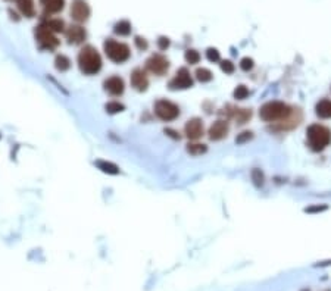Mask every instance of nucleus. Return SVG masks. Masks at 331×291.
<instances>
[{"mask_svg":"<svg viewBox=\"0 0 331 291\" xmlns=\"http://www.w3.org/2000/svg\"><path fill=\"white\" fill-rule=\"evenodd\" d=\"M78 67L85 75H94L102 70V58L93 46H84L78 53Z\"/></svg>","mask_w":331,"mask_h":291,"instance_id":"obj_1","label":"nucleus"},{"mask_svg":"<svg viewBox=\"0 0 331 291\" xmlns=\"http://www.w3.org/2000/svg\"><path fill=\"white\" fill-rule=\"evenodd\" d=\"M193 87V78L188 73L187 68H180L174 78L169 81V88L171 90H185V88H190Z\"/></svg>","mask_w":331,"mask_h":291,"instance_id":"obj_8","label":"nucleus"},{"mask_svg":"<svg viewBox=\"0 0 331 291\" xmlns=\"http://www.w3.org/2000/svg\"><path fill=\"white\" fill-rule=\"evenodd\" d=\"M6 1H12V0H6Z\"/></svg>","mask_w":331,"mask_h":291,"instance_id":"obj_38","label":"nucleus"},{"mask_svg":"<svg viewBox=\"0 0 331 291\" xmlns=\"http://www.w3.org/2000/svg\"><path fill=\"white\" fill-rule=\"evenodd\" d=\"M103 87H105V91L109 93L110 96H121L125 90L124 79L118 75H112L109 78H106L103 81Z\"/></svg>","mask_w":331,"mask_h":291,"instance_id":"obj_10","label":"nucleus"},{"mask_svg":"<svg viewBox=\"0 0 331 291\" xmlns=\"http://www.w3.org/2000/svg\"><path fill=\"white\" fill-rule=\"evenodd\" d=\"M105 109H106V112L110 113V115H115V113L122 112V110L125 109V106H124L122 103H119V102H109V103L105 105Z\"/></svg>","mask_w":331,"mask_h":291,"instance_id":"obj_27","label":"nucleus"},{"mask_svg":"<svg viewBox=\"0 0 331 291\" xmlns=\"http://www.w3.org/2000/svg\"><path fill=\"white\" fill-rule=\"evenodd\" d=\"M194 75H196L197 81H200V82H209V81H212V78H214L212 73H211L209 70H206V68H197Z\"/></svg>","mask_w":331,"mask_h":291,"instance_id":"obj_26","label":"nucleus"},{"mask_svg":"<svg viewBox=\"0 0 331 291\" xmlns=\"http://www.w3.org/2000/svg\"><path fill=\"white\" fill-rule=\"evenodd\" d=\"M41 7L47 13H58L64 9L65 0H40Z\"/></svg>","mask_w":331,"mask_h":291,"instance_id":"obj_16","label":"nucleus"},{"mask_svg":"<svg viewBox=\"0 0 331 291\" xmlns=\"http://www.w3.org/2000/svg\"><path fill=\"white\" fill-rule=\"evenodd\" d=\"M71 16L75 22H85L90 16V6L85 0H73Z\"/></svg>","mask_w":331,"mask_h":291,"instance_id":"obj_9","label":"nucleus"},{"mask_svg":"<svg viewBox=\"0 0 331 291\" xmlns=\"http://www.w3.org/2000/svg\"><path fill=\"white\" fill-rule=\"evenodd\" d=\"M103 49H105V53L106 56L109 58L112 62L115 64H124L130 59L131 56V52H130V47L125 44V43H121V41H116L113 38H108L103 44Z\"/></svg>","mask_w":331,"mask_h":291,"instance_id":"obj_4","label":"nucleus"},{"mask_svg":"<svg viewBox=\"0 0 331 291\" xmlns=\"http://www.w3.org/2000/svg\"><path fill=\"white\" fill-rule=\"evenodd\" d=\"M184 133H185L187 139L199 140L203 136V122H202V119L193 118V119L187 121V124L184 127Z\"/></svg>","mask_w":331,"mask_h":291,"instance_id":"obj_11","label":"nucleus"},{"mask_svg":"<svg viewBox=\"0 0 331 291\" xmlns=\"http://www.w3.org/2000/svg\"><path fill=\"white\" fill-rule=\"evenodd\" d=\"M306 139H308V146L314 151H323L330 146L331 131L321 124H312L306 130Z\"/></svg>","mask_w":331,"mask_h":291,"instance_id":"obj_2","label":"nucleus"},{"mask_svg":"<svg viewBox=\"0 0 331 291\" xmlns=\"http://www.w3.org/2000/svg\"><path fill=\"white\" fill-rule=\"evenodd\" d=\"M131 85L137 91H146L149 87V79H147L146 73L142 68H136L131 73Z\"/></svg>","mask_w":331,"mask_h":291,"instance_id":"obj_13","label":"nucleus"},{"mask_svg":"<svg viewBox=\"0 0 331 291\" xmlns=\"http://www.w3.org/2000/svg\"><path fill=\"white\" fill-rule=\"evenodd\" d=\"M206 58L209 62H218L220 61V52L218 49H214V47H209L206 50Z\"/></svg>","mask_w":331,"mask_h":291,"instance_id":"obj_29","label":"nucleus"},{"mask_svg":"<svg viewBox=\"0 0 331 291\" xmlns=\"http://www.w3.org/2000/svg\"><path fill=\"white\" fill-rule=\"evenodd\" d=\"M255 67V62H253V59L252 58H243L242 61H240V68L243 70V71H250L252 68Z\"/></svg>","mask_w":331,"mask_h":291,"instance_id":"obj_30","label":"nucleus"},{"mask_svg":"<svg viewBox=\"0 0 331 291\" xmlns=\"http://www.w3.org/2000/svg\"><path fill=\"white\" fill-rule=\"evenodd\" d=\"M234 99H237V100H243V99H246L248 96H249V90H248V87L246 85H239L236 90H234Z\"/></svg>","mask_w":331,"mask_h":291,"instance_id":"obj_28","label":"nucleus"},{"mask_svg":"<svg viewBox=\"0 0 331 291\" xmlns=\"http://www.w3.org/2000/svg\"><path fill=\"white\" fill-rule=\"evenodd\" d=\"M252 181L255 182V185H257V187L263 185V174H262L260 169H253L252 171Z\"/></svg>","mask_w":331,"mask_h":291,"instance_id":"obj_31","label":"nucleus"},{"mask_svg":"<svg viewBox=\"0 0 331 291\" xmlns=\"http://www.w3.org/2000/svg\"><path fill=\"white\" fill-rule=\"evenodd\" d=\"M300 119H302V115H300L299 109H293L292 110V113H290L286 119H283V121L280 122L278 130H292V128H294V127L299 125Z\"/></svg>","mask_w":331,"mask_h":291,"instance_id":"obj_15","label":"nucleus"},{"mask_svg":"<svg viewBox=\"0 0 331 291\" xmlns=\"http://www.w3.org/2000/svg\"><path fill=\"white\" fill-rule=\"evenodd\" d=\"M184 59H185L187 64L196 65V64H199V61H200V55H199V52L194 50V49H187L185 53H184Z\"/></svg>","mask_w":331,"mask_h":291,"instance_id":"obj_25","label":"nucleus"},{"mask_svg":"<svg viewBox=\"0 0 331 291\" xmlns=\"http://www.w3.org/2000/svg\"><path fill=\"white\" fill-rule=\"evenodd\" d=\"M165 134H168L169 137H172V139H175V140H180V136L174 131V130H169V128H166L165 130Z\"/></svg>","mask_w":331,"mask_h":291,"instance_id":"obj_37","label":"nucleus"},{"mask_svg":"<svg viewBox=\"0 0 331 291\" xmlns=\"http://www.w3.org/2000/svg\"><path fill=\"white\" fill-rule=\"evenodd\" d=\"M221 71L225 73H234V64L231 61H222L221 62Z\"/></svg>","mask_w":331,"mask_h":291,"instance_id":"obj_33","label":"nucleus"},{"mask_svg":"<svg viewBox=\"0 0 331 291\" xmlns=\"http://www.w3.org/2000/svg\"><path fill=\"white\" fill-rule=\"evenodd\" d=\"M43 25L46 28H49L52 33H62L65 30V24L62 19H49V21L43 22Z\"/></svg>","mask_w":331,"mask_h":291,"instance_id":"obj_22","label":"nucleus"},{"mask_svg":"<svg viewBox=\"0 0 331 291\" xmlns=\"http://www.w3.org/2000/svg\"><path fill=\"white\" fill-rule=\"evenodd\" d=\"M65 34H67V40H68L70 44H81L87 37L85 30L81 25H71L65 31Z\"/></svg>","mask_w":331,"mask_h":291,"instance_id":"obj_14","label":"nucleus"},{"mask_svg":"<svg viewBox=\"0 0 331 291\" xmlns=\"http://www.w3.org/2000/svg\"><path fill=\"white\" fill-rule=\"evenodd\" d=\"M252 137H253V134H252L250 131H243L242 134H239V136H237L236 143H237V145H243V143H246V142L252 140Z\"/></svg>","mask_w":331,"mask_h":291,"instance_id":"obj_32","label":"nucleus"},{"mask_svg":"<svg viewBox=\"0 0 331 291\" xmlns=\"http://www.w3.org/2000/svg\"><path fill=\"white\" fill-rule=\"evenodd\" d=\"M18 9L21 10V13L27 18H33L36 15V7H34V1L33 0H16Z\"/></svg>","mask_w":331,"mask_h":291,"instance_id":"obj_17","label":"nucleus"},{"mask_svg":"<svg viewBox=\"0 0 331 291\" xmlns=\"http://www.w3.org/2000/svg\"><path fill=\"white\" fill-rule=\"evenodd\" d=\"M36 40L38 46L44 50H55L59 46V40L56 38L55 33H52L43 24L36 28Z\"/></svg>","mask_w":331,"mask_h":291,"instance_id":"obj_6","label":"nucleus"},{"mask_svg":"<svg viewBox=\"0 0 331 291\" xmlns=\"http://www.w3.org/2000/svg\"><path fill=\"white\" fill-rule=\"evenodd\" d=\"M146 70L158 76L165 75L169 70V61L164 55H159V53L152 55L146 61Z\"/></svg>","mask_w":331,"mask_h":291,"instance_id":"obj_7","label":"nucleus"},{"mask_svg":"<svg viewBox=\"0 0 331 291\" xmlns=\"http://www.w3.org/2000/svg\"><path fill=\"white\" fill-rule=\"evenodd\" d=\"M315 113L323 118V119H330L331 118V100L329 99H324V100H320L315 106Z\"/></svg>","mask_w":331,"mask_h":291,"instance_id":"obj_18","label":"nucleus"},{"mask_svg":"<svg viewBox=\"0 0 331 291\" xmlns=\"http://www.w3.org/2000/svg\"><path fill=\"white\" fill-rule=\"evenodd\" d=\"M134 43H136V46H137V49H139V50H146L147 47H149L147 40L146 38H143V37H136Z\"/></svg>","mask_w":331,"mask_h":291,"instance_id":"obj_34","label":"nucleus"},{"mask_svg":"<svg viewBox=\"0 0 331 291\" xmlns=\"http://www.w3.org/2000/svg\"><path fill=\"white\" fill-rule=\"evenodd\" d=\"M169 38L168 37H159V40H158V47L161 49V50H166L168 47H169Z\"/></svg>","mask_w":331,"mask_h":291,"instance_id":"obj_35","label":"nucleus"},{"mask_svg":"<svg viewBox=\"0 0 331 291\" xmlns=\"http://www.w3.org/2000/svg\"><path fill=\"white\" fill-rule=\"evenodd\" d=\"M55 68L61 73H65L71 68V61L65 55H58L55 59Z\"/></svg>","mask_w":331,"mask_h":291,"instance_id":"obj_23","label":"nucleus"},{"mask_svg":"<svg viewBox=\"0 0 331 291\" xmlns=\"http://www.w3.org/2000/svg\"><path fill=\"white\" fill-rule=\"evenodd\" d=\"M323 211H327V206L323 205V206H312V208H306L305 212L308 214H314V212H323Z\"/></svg>","mask_w":331,"mask_h":291,"instance_id":"obj_36","label":"nucleus"},{"mask_svg":"<svg viewBox=\"0 0 331 291\" xmlns=\"http://www.w3.org/2000/svg\"><path fill=\"white\" fill-rule=\"evenodd\" d=\"M233 118L236 119V122L239 125H243V124H246L252 118V112L249 109H234Z\"/></svg>","mask_w":331,"mask_h":291,"instance_id":"obj_21","label":"nucleus"},{"mask_svg":"<svg viewBox=\"0 0 331 291\" xmlns=\"http://www.w3.org/2000/svg\"><path fill=\"white\" fill-rule=\"evenodd\" d=\"M228 131H230V127H228L227 121L220 119V121H217V122H214V124L211 125L208 134H209V139H211V140L218 142V140H222V139L227 137Z\"/></svg>","mask_w":331,"mask_h":291,"instance_id":"obj_12","label":"nucleus"},{"mask_svg":"<svg viewBox=\"0 0 331 291\" xmlns=\"http://www.w3.org/2000/svg\"><path fill=\"white\" fill-rule=\"evenodd\" d=\"M292 110L293 109L289 105H286L284 102L272 100V102L265 103L259 109V116L265 122H281L283 119H286L292 113Z\"/></svg>","mask_w":331,"mask_h":291,"instance_id":"obj_3","label":"nucleus"},{"mask_svg":"<svg viewBox=\"0 0 331 291\" xmlns=\"http://www.w3.org/2000/svg\"><path fill=\"white\" fill-rule=\"evenodd\" d=\"M206 150H208V147L202 143H188L187 145V151L193 156H200V154L206 153Z\"/></svg>","mask_w":331,"mask_h":291,"instance_id":"obj_24","label":"nucleus"},{"mask_svg":"<svg viewBox=\"0 0 331 291\" xmlns=\"http://www.w3.org/2000/svg\"><path fill=\"white\" fill-rule=\"evenodd\" d=\"M113 31H115V34H118V36H130V34H131V24H130L127 19H122V21H119V22L115 24Z\"/></svg>","mask_w":331,"mask_h":291,"instance_id":"obj_20","label":"nucleus"},{"mask_svg":"<svg viewBox=\"0 0 331 291\" xmlns=\"http://www.w3.org/2000/svg\"><path fill=\"white\" fill-rule=\"evenodd\" d=\"M94 165H96L102 172H105V174H109V175H116V174H119V168H118L115 163L108 162V160H96Z\"/></svg>","mask_w":331,"mask_h":291,"instance_id":"obj_19","label":"nucleus"},{"mask_svg":"<svg viewBox=\"0 0 331 291\" xmlns=\"http://www.w3.org/2000/svg\"><path fill=\"white\" fill-rule=\"evenodd\" d=\"M155 113L162 121H174L180 116V108L166 99H161L155 103Z\"/></svg>","mask_w":331,"mask_h":291,"instance_id":"obj_5","label":"nucleus"}]
</instances>
